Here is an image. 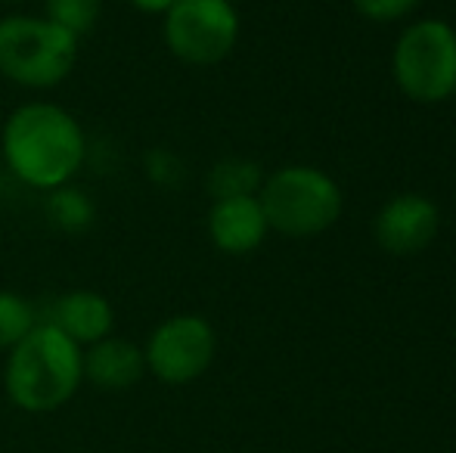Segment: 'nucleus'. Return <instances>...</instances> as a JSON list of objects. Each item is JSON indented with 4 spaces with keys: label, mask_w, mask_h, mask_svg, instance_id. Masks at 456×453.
Segmentation results:
<instances>
[{
    "label": "nucleus",
    "mask_w": 456,
    "mask_h": 453,
    "mask_svg": "<svg viewBox=\"0 0 456 453\" xmlns=\"http://www.w3.org/2000/svg\"><path fill=\"white\" fill-rule=\"evenodd\" d=\"M0 156L19 183L53 193L78 177L87 162V133L66 106L28 100L16 106L0 131Z\"/></svg>",
    "instance_id": "1"
},
{
    "label": "nucleus",
    "mask_w": 456,
    "mask_h": 453,
    "mask_svg": "<svg viewBox=\"0 0 456 453\" xmlns=\"http://www.w3.org/2000/svg\"><path fill=\"white\" fill-rule=\"evenodd\" d=\"M85 385V348L41 320L16 348L6 351L4 392L22 413H56Z\"/></svg>",
    "instance_id": "2"
},
{
    "label": "nucleus",
    "mask_w": 456,
    "mask_h": 453,
    "mask_svg": "<svg viewBox=\"0 0 456 453\" xmlns=\"http://www.w3.org/2000/svg\"><path fill=\"white\" fill-rule=\"evenodd\" d=\"M81 41L47 16L10 12L0 19V78L22 91H56L78 66Z\"/></svg>",
    "instance_id": "3"
},
{
    "label": "nucleus",
    "mask_w": 456,
    "mask_h": 453,
    "mask_svg": "<svg viewBox=\"0 0 456 453\" xmlns=\"http://www.w3.org/2000/svg\"><path fill=\"white\" fill-rule=\"evenodd\" d=\"M267 227L282 236H317L342 214V190L326 171L311 165H286L265 177L258 190Z\"/></svg>",
    "instance_id": "4"
},
{
    "label": "nucleus",
    "mask_w": 456,
    "mask_h": 453,
    "mask_svg": "<svg viewBox=\"0 0 456 453\" xmlns=\"http://www.w3.org/2000/svg\"><path fill=\"white\" fill-rule=\"evenodd\" d=\"M391 72L413 103H444L456 97V31L441 19L413 22L397 37Z\"/></svg>",
    "instance_id": "5"
},
{
    "label": "nucleus",
    "mask_w": 456,
    "mask_h": 453,
    "mask_svg": "<svg viewBox=\"0 0 456 453\" xmlns=\"http://www.w3.org/2000/svg\"><path fill=\"white\" fill-rule=\"evenodd\" d=\"M162 41L183 66H217L240 41L233 0H175L162 16Z\"/></svg>",
    "instance_id": "6"
},
{
    "label": "nucleus",
    "mask_w": 456,
    "mask_h": 453,
    "mask_svg": "<svg viewBox=\"0 0 456 453\" xmlns=\"http://www.w3.org/2000/svg\"><path fill=\"white\" fill-rule=\"evenodd\" d=\"M217 351L215 327L202 314L165 317L143 342L146 373L162 385H190L211 367Z\"/></svg>",
    "instance_id": "7"
},
{
    "label": "nucleus",
    "mask_w": 456,
    "mask_h": 453,
    "mask_svg": "<svg viewBox=\"0 0 456 453\" xmlns=\"http://www.w3.org/2000/svg\"><path fill=\"white\" fill-rule=\"evenodd\" d=\"M441 214L428 196L401 193L376 214V242L391 255H416L438 236Z\"/></svg>",
    "instance_id": "8"
},
{
    "label": "nucleus",
    "mask_w": 456,
    "mask_h": 453,
    "mask_svg": "<svg viewBox=\"0 0 456 453\" xmlns=\"http://www.w3.org/2000/svg\"><path fill=\"white\" fill-rule=\"evenodd\" d=\"M267 218L258 196L215 199L208 208V239L224 255H248L265 242Z\"/></svg>",
    "instance_id": "9"
},
{
    "label": "nucleus",
    "mask_w": 456,
    "mask_h": 453,
    "mask_svg": "<svg viewBox=\"0 0 456 453\" xmlns=\"http://www.w3.org/2000/svg\"><path fill=\"white\" fill-rule=\"evenodd\" d=\"M47 323L78 348H87V344H96L115 333V308L96 289H69L53 302Z\"/></svg>",
    "instance_id": "10"
},
{
    "label": "nucleus",
    "mask_w": 456,
    "mask_h": 453,
    "mask_svg": "<svg viewBox=\"0 0 456 453\" xmlns=\"http://www.w3.org/2000/svg\"><path fill=\"white\" fill-rule=\"evenodd\" d=\"M146 376L143 344L106 336L102 342L85 348V382L100 392H127Z\"/></svg>",
    "instance_id": "11"
},
{
    "label": "nucleus",
    "mask_w": 456,
    "mask_h": 453,
    "mask_svg": "<svg viewBox=\"0 0 456 453\" xmlns=\"http://www.w3.org/2000/svg\"><path fill=\"white\" fill-rule=\"evenodd\" d=\"M265 174L252 158H221L208 171L211 199H236V196H258Z\"/></svg>",
    "instance_id": "12"
},
{
    "label": "nucleus",
    "mask_w": 456,
    "mask_h": 453,
    "mask_svg": "<svg viewBox=\"0 0 456 453\" xmlns=\"http://www.w3.org/2000/svg\"><path fill=\"white\" fill-rule=\"evenodd\" d=\"M47 218L60 230H66V233H81V230L94 224L96 206L85 190L66 183V187L47 193Z\"/></svg>",
    "instance_id": "13"
},
{
    "label": "nucleus",
    "mask_w": 456,
    "mask_h": 453,
    "mask_svg": "<svg viewBox=\"0 0 456 453\" xmlns=\"http://www.w3.org/2000/svg\"><path fill=\"white\" fill-rule=\"evenodd\" d=\"M37 311L22 292L0 289V351L16 348L37 327Z\"/></svg>",
    "instance_id": "14"
},
{
    "label": "nucleus",
    "mask_w": 456,
    "mask_h": 453,
    "mask_svg": "<svg viewBox=\"0 0 456 453\" xmlns=\"http://www.w3.org/2000/svg\"><path fill=\"white\" fill-rule=\"evenodd\" d=\"M41 16H47L60 28L72 31L78 41L85 35H91L102 16V0H41Z\"/></svg>",
    "instance_id": "15"
},
{
    "label": "nucleus",
    "mask_w": 456,
    "mask_h": 453,
    "mask_svg": "<svg viewBox=\"0 0 456 453\" xmlns=\"http://www.w3.org/2000/svg\"><path fill=\"white\" fill-rule=\"evenodd\" d=\"M354 10L370 22H395L419 6V0H351Z\"/></svg>",
    "instance_id": "16"
},
{
    "label": "nucleus",
    "mask_w": 456,
    "mask_h": 453,
    "mask_svg": "<svg viewBox=\"0 0 456 453\" xmlns=\"http://www.w3.org/2000/svg\"><path fill=\"white\" fill-rule=\"evenodd\" d=\"M143 168H146V177H150L152 183H162V187L181 181V158L171 150H165V146H156V150L146 152Z\"/></svg>",
    "instance_id": "17"
},
{
    "label": "nucleus",
    "mask_w": 456,
    "mask_h": 453,
    "mask_svg": "<svg viewBox=\"0 0 456 453\" xmlns=\"http://www.w3.org/2000/svg\"><path fill=\"white\" fill-rule=\"evenodd\" d=\"M171 4H175V0H127V6H134V10L143 12V16H165V12L171 10Z\"/></svg>",
    "instance_id": "18"
},
{
    "label": "nucleus",
    "mask_w": 456,
    "mask_h": 453,
    "mask_svg": "<svg viewBox=\"0 0 456 453\" xmlns=\"http://www.w3.org/2000/svg\"><path fill=\"white\" fill-rule=\"evenodd\" d=\"M0 4H22V0H0Z\"/></svg>",
    "instance_id": "19"
}]
</instances>
